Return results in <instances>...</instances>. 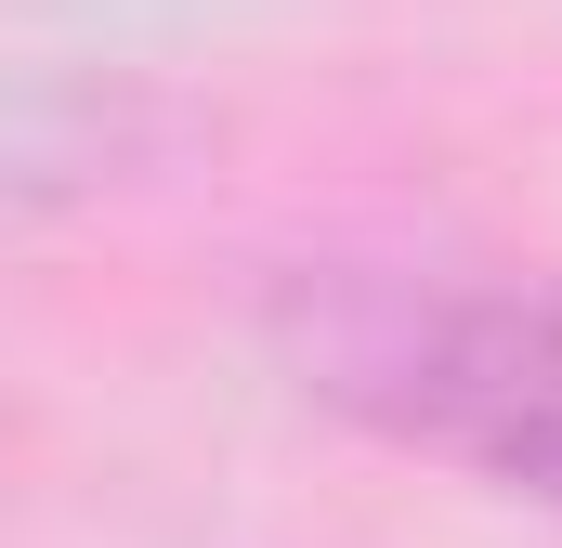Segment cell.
Wrapping results in <instances>:
<instances>
[{
    "label": "cell",
    "mask_w": 562,
    "mask_h": 548,
    "mask_svg": "<svg viewBox=\"0 0 562 548\" xmlns=\"http://www.w3.org/2000/svg\"><path fill=\"white\" fill-rule=\"evenodd\" d=\"M301 366L367 431L562 510V274H340Z\"/></svg>",
    "instance_id": "6da1fadb"
}]
</instances>
